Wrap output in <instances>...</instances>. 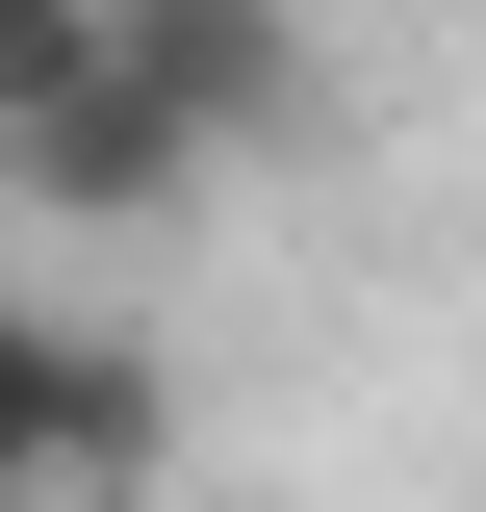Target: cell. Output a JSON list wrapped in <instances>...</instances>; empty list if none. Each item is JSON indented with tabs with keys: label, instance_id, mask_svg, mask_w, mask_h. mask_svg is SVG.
Wrapping results in <instances>:
<instances>
[{
	"label": "cell",
	"instance_id": "obj_1",
	"mask_svg": "<svg viewBox=\"0 0 486 512\" xmlns=\"http://www.w3.org/2000/svg\"><path fill=\"white\" fill-rule=\"evenodd\" d=\"M103 52L205 128V154H282L307 128V0H103Z\"/></svg>",
	"mask_w": 486,
	"mask_h": 512
},
{
	"label": "cell",
	"instance_id": "obj_2",
	"mask_svg": "<svg viewBox=\"0 0 486 512\" xmlns=\"http://www.w3.org/2000/svg\"><path fill=\"white\" fill-rule=\"evenodd\" d=\"M205 180H231V154H205V128L154 103V77H103V103L52 128V154H0V205H26V231H180Z\"/></svg>",
	"mask_w": 486,
	"mask_h": 512
},
{
	"label": "cell",
	"instance_id": "obj_3",
	"mask_svg": "<svg viewBox=\"0 0 486 512\" xmlns=\"http://www.w3.org/2000/svg\"><path fill=\"white\" fill-rule=\"evenodd\" d=\"M77 384H103V333L0 282V512H77Z\"/></svg>",
	"mask_w": 486,
	"mask_h": 512
},
{
	"label": "cell",
	"instance_id": "obj_4",
	"mask_svg": "<svg viewBox=\"0 0 486 512\" xmlns=\"http://www.w3.org/2000/svg\"><path fill=\"white\" fill-rule=\"evenodd\" d=\"M103 77H128V52H103V0H0V154H52Z\"/></svg>",
	"mask_w": 486,
	"mask_h": 512
},
{
	"label": "cell",
	"instance_id": "obj_5",
	"mask_svg": "<svg viewBox=\"0 0 486 512\" xmlns=\"http://www.w3.org/2000/svg\"><path fill=\"white\" fill-rule=\"evenodd\" d=\"M154 461H180V384L103 333V384H77V512H154Z\"/></svg>",
	"mask_w": 486,
	"mask_h": 512
}]
</instances>
